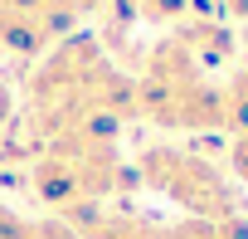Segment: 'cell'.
<instances>
[{
    "instance_id": "6da1fadb",
    "label": "cell",
    "mask_w": 248,
    "mask_h": 239,
    "mask_svg": "<svg viewBox=\"0 0 248 239\" xmlns=\"http://www.w3.org/2000/svg\"><path fill=\"white\" fill-rule=\"evenodd\" d=\"M141 171H146V181H151L156 190H166L170 200L190 205V210L204 215V220H229V215H233V200H229L224 176H219L209 161L190 156V152L156 147V152L141 156Z\"/></svg>"
},
{
    "instance_id": "7a4b0ae2",
    "label": "cell",
    "mask_w": 248,
    "mask_h": 239,
    "mask_svg": "<svg viewBox=\"0 0 248 239\" xmlns=\"http://www.w3.org/2000/svg\"><path fill=\"white\" fill-rule=\"evenodd\" d=\"M30 234H34L30 220H20V215H10L5 205H0V239H30Z\"/></svg>"
},
{
    "instance_id": "3957f363",
    "label": "cell",
    "mask_w": 248,
    "mask_h": 239,
    "mask_svg": "<svg viewBox=\"0 0 248 239\" xmlns=\"http://www.w3.org/2000/svg\"><path fill=\"white\" fill-rule=\"evenodd\" d=\"M229 156H233V171H238V176L248 181V127H243V132L233 137V152H229Z\"/></svg>"
}]
</instances>
